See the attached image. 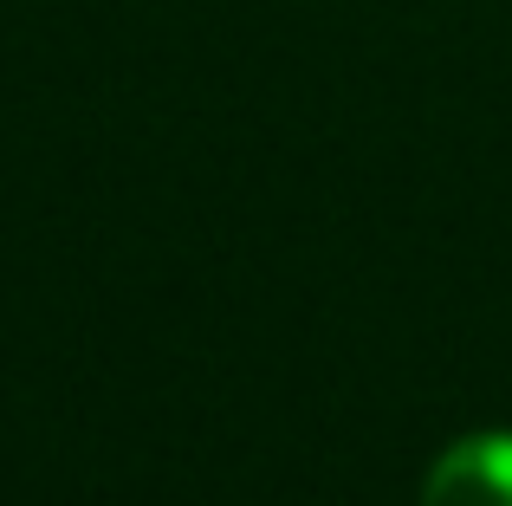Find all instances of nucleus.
<instances>
[{
	"mask_svg": "<svg viewBox=\"0 0 512 506\" xmlns=\"http://www.w3.org/2000/svg\"><path fill=\"white\" fill-rule=\"evenodd\" d=\"M422 506H512V435H461L422 481Z\"/></svg>",
	"mask_w": 512,
	"mask_h": 506,
	"instance_id": "1",
	"label": "nucleus"
}]
</instances>
